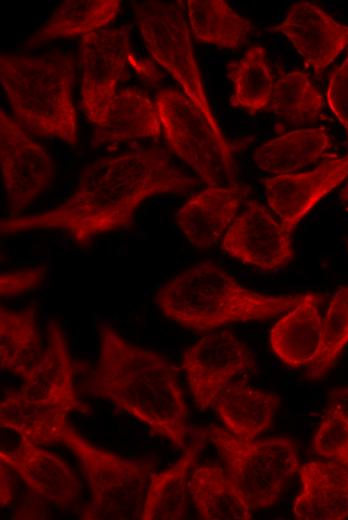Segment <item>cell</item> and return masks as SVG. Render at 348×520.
<instances>
[{"instance_id":"35","label":"cell","mask_w":348,"mask_h":520,"mask_svg":"<svg viewBox=\"0 0 348 520\" xmlns=\"http://www.w3.org/2000/svg\"><path fill=\"white\" fill-rule=\"evenodd\" d=\"M10 468L1 463V485H0V502L1 506H7L14 498V489Z\"/></svg>"},{"instance_id":"9","label":"cell","mask_w":348,"mask_h":520,"mask_svg":"<svg viewBox=\"0 0 348 520\" xmlns=\"http://www.w3.org/2000/svg\"><path fill=\"white\" fill-rule=\"evenodd\" d=\"M0 164L7 207L20 216L49 186L54 165L47 149L0 109Z\"/></svg>"},{"instance_id":"2","label":"cell","mask_w":348,"mask_h":520,"mask_svg":"<svg viewBox=\"0 0 348 520\" xmlns=\"http://www.w3.org/2000/svg\"><path fill=\"white\" fill-rule=\"evenodd\" d=\"M92 392L186 449L188 409L178 368L157 351L128 342L110 325L99 330Z\"/></svg>"},{"instance_id":"28","label":"cell","mask_w":348,"mask_h":520,"mask_svg":"<svg viewBox=\"0 0 348 520\" xmlns=\"http://www.w3.org/2000/svg\"><path fill=\"white\" fill-rule=\"evenodd\" d=\"M187 11L198 42L236 49L244 44L254 26L224 0H188Z\"/></svg>"},{"instance_id":"17","label":"cell","mask_w":348,"mask_h":520,"mask_svg":"<svg viewBox=\"0 0 348 520\" xmlns=\"http://www.w3.org/2000/svg\"><path fill=\"white\" fill-rule=\"evenodd\" d=\"M245 197L246 188L237 183L209 186L179 209L177 224L193 246L210 248L223 238Z\"/></svg>"},{"instance_id":"24","label":"cell","mask_w":348,"mask_h":520,"mask_svg":"<svg viewBox=\"0 0 348 520\" xmlns=\"http://www.w3.org/2000/svg\"><path fill=\"white\" fill-rule=\"evenodd\" d=\"M330 145L331 139L324 128L299 129L262 144L253 159L261 170L285 175L316 162Z\"/></svg>"},{"instance_id":"4","label":"cell","mask_w":348,"mask_h":520,"mask_svg":"<svg viewBox=\"0 0 348 520\" xmlns=\"http://www.w3.org/2000/svg\"><path fill=\"white\" fill-rule=\"evenodd\" d=\"M75 56L55 51L40 56L0 55V81L14 120L30 135L76 146L73 102Z\"/></svg>"},{"instance_id":"26","label":"cell","mask_w":348,"mask_h":520,"mask_svg":"<svg viewBox=\"0 0 348 520\" xmlns=\"http://www.w3.org/2000/svg\"><path fill=\"white\" fill-rule=\"evenodd\" d=\"M196 439L179 460L164 471L151 474L142 520H180L187 515L188 473L199 451Z\"/></svg>"},{"instance_id":"14","label":"cell","mask_w":348,"mask_h":520,"mask_svg":"<svg viewBox=\"0 0 348 520\" xmlns=\"http://www.w3.org/2000/svg\"><path fill=\"white\" fill-rule=\"evenodd\" d=\"M271 31L283 33L317 77L348 47V26L308 1L293 4Z\"/></svg>"},{"instance_id":"27","label":"cell","mask_w":348,"mask_h":520,"mask_svg":"<svg viewBox=\"0 0 348 520\" xmlns=\"http://www.w3.org/2000/svg\"><path fill=\"white\" fill-rule=\"evenodd\" d=\"M69 412L26 400L19 390L6 393L0 404V426L38 445L58 442Z\"/></svg>"},{"instance_id":"8","label":"cell","mask_w":348,"mask_h":520,"mask_svg":"<svg viewBox=\"0 0 348 520\" xmlns=\"http://www.w3.org/2000/svg\"><path fill=\"white\" fill-rule=\"evenodd\" d=\"M142 38L153 58L201 110L214 132L224 138L212 114L196 63L184 1H132Z\"/></svg>"},{"instance_id":"6","label":"cell","mask_w":348,"mask_h":520,"mask_svg":"<svg viewBox=\"0 0 348 520\" xmlns=\"http://www.w3.org/2000/svg\"><path fill=\"white\" fill-rule=\"evenodd\" d=\"M203 436L216 447L251 511L274 505L299 470L295 444L287 437L245 439L216 425Z\"/></svg>"},{"instance_id":"31","label":"cell","mask_w":348,"mask_h":520,"mask_svg":"<svg viewBox=\"0 0 348 520\" xmlns=\"http://www.w3.org/2000/svg\"><path fill=\"white\" fill-rule=\"evenodd\" d=\"M348 344V286H341L330 300L322 322L319 351L307 368V377L319 379L334 366Z\"/></svg>"},{"instance_id":"20","label":"cell","mask_w":348,"mask_h":520,"mask_svg":"<svg viewBox=\"0 0 348 520\" xmlns=\"http://www.w3.org/2000/svg\"><path fill=\"white\" fill-rule=\"evenodd\" d=\"M161 122L155 102L142 90L125 87L117 92L103 120L96 125L94 142L109 144L160 137Z\"/></svg>"},{"instance_id":"10","label":"cell","mask_w":348,"mask_h":520,"mask_svg":"<svg viewBox=\"0 0 348 520\" xmlns=\"http://www.w3.org/2000/svg\"><path fill=\"white\" fill-rule=\"evenodd\" d=\"M82 67L81 107L95 126L103 120L116 96V87L126 75L130 36L126 27L101 29L80 40Z\"/></svg>"},{"instance_id":"22","label":"cell","mask_w":348,"mask_h":520,"mask_svg":"<svg viewBox=\"0 0 348 520\" xmlns=\"http://www.w3.org/2000/svg\"><path fill=\"white\" fill-rule=\"evenodd\" d=\"M188 489L201 519L249 520L251 509L226 469L216 465L197 466Z\"/></svg>"},{"instance_id":"32","label":"cell","mask_w":348,"mask_h":520,"mask_svg":"<svg viewBox=\"0 0 348 520\" xmlns=\"http://www.w3.org/2000/svg\"><path fill=\"white\" fill-rule=\"evenodd\" d=\"M314 451L326 460L348 461V418L329 406L313 441Z\"/></svg>"},{"instance_id":"37","label":"cell","mask_w":348,"mask_h":520,"mask_svg":"<svg viewBox=\"0 0 348 520\" xmlns=\"http://www.w3.org/2000/svg\"><path fill=\"white\" fill-rule=\"evenodd\" d=\"M340 199L344 204L348 205V180L340 190Z\"/></svg>"},{"instance_id":"18","label":"cell","mask_w":348,"mask_h":520,"mask_svg":"<svg viewBox=\"0 0 348 520\" xmlns=\"http://www.w3.org/2000/svg\"><path fill=\"white\" fill-rule=\"evenodd\" d=\"M301 491L293 514L303 520L348 519V468L339 462L311 461L299 467Z\"/></svg>"},{"instance_id":"25","label":"cell","mask_w":348,"mask_h":520,"mask_svg":"<svg viewBox=\"0 0 348 520\" xmlns=\"http://www.w3.org/2000/svg\"><path fill=\"white\" fill-rule=\"evenodd\" d=\"M118 0H65L48 22L26 42L29 48L59 38L85 36L110 24L120 12Z\"/></svg>"},{"instance_id":"16","label":"cell","mask_w":348,"mask_h":520,"mask_svg":"<svg viewBox=\"0 0 348 520\" xmlns=\"http://www.w3.org/2000/svg\"><path fill=\"white\" fill-rule=\"evenodd\" d=\"M0 462L45 500L66 506L78 497L79 484L69 466L57 455L23 437L12 450L1 447Z\"/></svg>"},{"instance_id":"19","label":"cell","mask_w":348,"mask_h":520,"mask_svg":"<svg viewBox=\"0 0 348 520\" xmlns=\"http://www.w3.org/2000/svg\"><path fill=\"white\" fill-rule=\"evenodd\" d=\"M321 301L322 297L318 294H304L300 302L272 327L269 337L271 348L286 365L308 367L315 359L322 333Z\"/></svg>"},{"instance_id":"29","label":"cell","mask_w":348,"mask_h":520,"mask_svg":"<svg viewBox=\"0 0 348 520\" xmlns=\"http://www.w3.org/2000/svg\"><path fill=\"white\" fill-rule=\"evenodd\" d=\"M227 75L233 83L232 106L255 114L271 101L275 83L263 47L249 48L239 61L228 65Z\"/></svg>"},{"instance_id":"33","label":"cell","mask_w":348,"mask_h":520,"mask_svg":"<svg viewBox=\"0 0 348 520\" xmlns=\"http://www.w3.org/2000/svg\"><path fill=\"white\" fill-rule=\"evenodd\" d=\"M48 274L46 265L2 271L0 275V295L15 297L34 291L42 286Z\"/></svg>"},{"instance_id":"7","label":"cell","mask_w":348,"mask_h":520,"mask_svg":"<svg viewBox=\"0 0 348 520\" xmlns=\"http://www.w3.org/2000/svg\"><path fill=\"white\" fill-rule=\"evenodd\" d=\"M155 104L172 153L208 186L236 183L230 145L214 132L201 110L183 92L162 89L155 97Z\"/></svg>"},{"instance_id":"13","label":"cell","mask_w":348,"mask_h":520,"mask_svg":"<svg viewBox=\"0 0 348 520\" xmlns=\"http://www.w3.org/2000/svg\"><path fill=\"white\" fill-rule=\"evenodd\" d=\"M348 177V154L328 159L315 169L264 180L267 201L289 233L331 190Z\"/></svg>"},{"instance_id":"15","label":"cell","mask_w":348,"mask_h":520,"mask_svg":"<svg viewBox=\"0 0 348 520\" xmlns=\"http://www.w3.org/2000/svg\"><path fill=\"white\" fill-rule=\"evenodd\" d=\"M46 334L43 354L19 391L30 402L57 406L68 412L80 409L73 387V363L59 323L51 320Z\"/></svg>"},{"instance_id":"23","label":"cell","mask_w":348,"mask_h":520,"mask_svg":"<svg viewBox=\"0 0 348 520\" xmlns=\"http://www.w3.org/2000/svg\"><path fill=\"white\" fill-rule=\"evenodd\" d=\"M43 351L37 327L36 306L11 310L1 305V369L24 380L40 360Z\"/></svg>"},{"instance_id":"5","label":"cell","mask_w":348,"mask_h":520,"mask_svg":"<svg viewBox=\"0 0 348 520\" xmlns=\"http://www.w3.org/2000/svg\"><path fill=\"white\" fill-rule=\"evenodd\" d=\"M58 442L78 458L86 475L91 501L82 514L84 519H141L154 464L127 460L87 441L67 424Z\"/></svg>"},{"instance_id":"3","label":"cell","mask_w":348,"mask_h":520,"mask_svg":"<svg viewBox=\"0 0 348 520\" xmlns=\"http://www.w3.org/2000/svg\"><path fill=\"white\" fill-rule=\"evenodd\" d=\"M302 296L257 293L216 263L203 261L162 285L156 303L168 319L202 332L233 322L274 318L295 307Z\"/></svg>"},{"instance_id":"1","label":"cell","mask_w":348,"mask_h":520,"mask_svg":"<svg viewBox=\"0 0 348 520\" xmlns=\"http://www.w3.org/2000/svg\"><path fill=\"white\" fill-rule=\"evenodd\" d=\"M197 183L160 147L102 157L82 170L76 190L63 203L41 213L2 219L0 233L63 231L87 246L99 235L130 226L149 197L187 192Z\"/></svg>"},{"instance_id":"12","label":"cell","mask_w":348,"mask_h":520,"mask_svg":"<svg viewBox=\"0 0 348 520\" xmlns=\"http://www.w3.org/2000/svg\"><path fill=\"white\" fill-rule=\"evenodd\" d=\"M290 234L269 210L250 200L224 234L221 248L243 263L275 271L294 257Z\"/></svg>"},{"instance_id":"21","label":"cell","mask_w":348,"mask_h":520,"mask_svg":"<svg viewBox=\"0 0 348 520\" xmlns=\"http://www.w3.org/2000/svg\"><path fill=\"white\" fill-rule=\"evenodd\" d=\"M280 398L251 387L246 380L232 381L214 407L226 429L245 439H256L273 422Z\"/></svg>"},{"instance_id":"38","label":"cell","mask_w":348,"mask_h":520,"mask_svg":"<svg viewBox=\"0 0 348 520\" xmlns=\"http://www.w3.org/2000/svg\"><path fill=\"white\" fill-rule=\"evenodd\" d=\"M344 466H345L346 468H348V461L344 464Z\"/></svg>"},{"instance_id":"36","label":"cell","mask_w":348,"mask_h":520,"mask_svg":"<svg viewBox=\"0 0 348 520\" xmlns=\"http://www.w3.org/2000/svg\"><path fill=\"white\" fill-rule=\"evenodd\" d=\"M329 406L336 408L348 418V387L331 391Z\"/></svg>"},{"instance_id":"34","label":"cell","mask_w":348,"mask_h":520,"mask_svg":"<svg viewBox=\"0 0 348 520\" xmlns=\"http://www.w3.org/2000/svg\"><path fill=\"white\" fill-rule=\"evenodd\" d=\"M326 98L348 138V51L344 61L331 73Z\"/></svg>"},{"instance_id":"30","label":"cell","mask_w":348,"mask_h":520,"mask_svg":"<svg viewBox=\"0 0 348 520\" xmlns=\"http://www.w3.org/2000/svg\"><path fill=\"white\" fill-rule=\"evenodd\" d=\"M323 105L320 91L300 71L281 75L274 85L270 101L271 111L294 126L314 123Z\"/></svg>"},{"instance_id":"11","label":"cell","mask_w":348,"mask_h":520,"mask_svg":"<svg viewBox=\"0 0 348 520\" xmlns=\"http://www.w3.org/2000/svg\"><path fill=\"white\" fill-rule=\"evenodd\" d=\"M182 366L195 405L214 407L224 389L239 374L255 366L246 344L231 331L209 333L183 354Z\"/></svg>"}]
</instances>
